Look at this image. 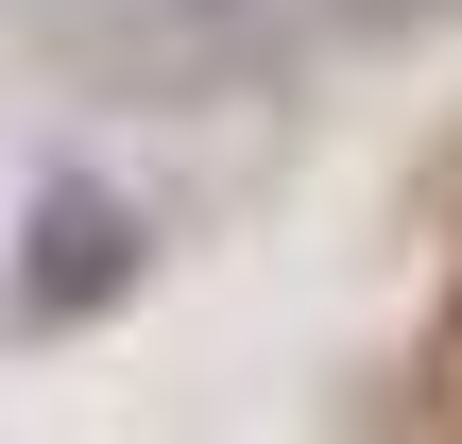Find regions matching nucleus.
<instances>
[{"label": "nucleus", "instance_id": "f257e3e1", "mask_svg": "<svg viewBox=\"0 0 462 444\" xmlns=\"http://www.w3.org/2000/svg\"><path fill=\"white\" fill-rule=\"evenodd\" d=\"M137 274H154V222H137V188H103V171H51V188L17 205V325H34V342H51V325H103Z\"/></svg>", "mask_w": 462, "mask_h": 444}]
</instances>
